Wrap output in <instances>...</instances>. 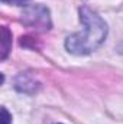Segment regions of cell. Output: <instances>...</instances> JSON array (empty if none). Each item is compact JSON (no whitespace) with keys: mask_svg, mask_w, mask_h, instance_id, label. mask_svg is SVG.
<instances>
[{"mask_svg":"<svg viewBox=\"0 0 123 124\" xmlns=\"http://www.w3.org/2000/svg\"><path fill=\"white\" fill-rule=\"evenodd\" d=\"M80 20L84 26L83 32L70 35L65 39V49L72 55H88L94 52L107 38V23L93 9L83 6L80 9Z\"/></svg>","mask_w":123,"mask_h":124,"instance_id":"cell-1","label":"cell"},{"mask_svg":"<svg viewBox=\"0 0 123 124\" xmlns=\"http://www.w3.org/2000/svg\"><path fill=\"white\" fill-rule=\"evenodd\" d=\"M22 22L25 26L32 28L38 32H48L52 28L51 15L46 6L36 3V4H26L22 12Z\"/></svg>","mask_w":123,"mask_h":124,"instance_id":"cell-2","label":"cell"},{"mask_svg":"<svg viewBox=\"0 0 123 124\" xmlns=\"http://www.w3.org/2000/svg\"><path fill=\"white\" fill-rule=\"evenodd\" d=\"M15 87H16V90L18 91H20V93H35L36 91V82H35V79L32 78L31 75H28V74H19L18 77H16V81H15Z\"/></svg>","mask_w":123,"mask_h":124,"instance_id":"cell-3","label":"cell"},{"mask_svg":"<svg viewBox=\"0 0 123 124\" xmlns=\"http://www.w3.org/2000/svg\"><path fill=\"white\" fill-rule=\"evenodd\" d=\"M10 43H12V33L7 31L6 26L1 28V59L7 58V54L10 51Z\"/></svg>","mask_w":123,"mask_h":124,"instance_id":"cell-4","label":"cell"},{"mask_svg":"<svg viewBox=\"0 0 123 124\" xmlns=\"http://www.w3.org/2000/svg\"><path fill=\"white\" fill-rule=\"evenodd\" d=\"M1 124H12V116L6 110V107H1Z\"/></svg>","mask_w":123,"mask_h":124,"instance_id":"cell-5","label":"cell"},{"mask_svg":"<svg viewBox=\"0 0 123 124\" xmlns=\"http://www.w3.org/2000/svg\"><path fill=\"white\" fill-rule=\"evenodd\" d=\"M3 3H10V4H15V6H26L28 0H1Z\"/></svg>","mask_w":123,"mask_h":124,"instance_id":"cell-6","label":"cell"}]
</instances>
